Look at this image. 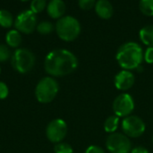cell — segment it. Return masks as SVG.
Returning <instances> with one entry per match:
<instances>
[{
    "mask_svg": "<svg viewBox=\"0 0 153 153\" xmlns=\"http://www.w3.org/2000/svg\"><path fill=\"white\" fill-rule=\"evenodd\" d=\"M140 11L146 16H153V0H140Z\"/></svg>",
    "mask_w": 153,
    "mask_h": 153,
    "instance_id": "ac0fdd59",
    "label": "cell"
},
{
    "mask_svg": "<svg viewBox=\"0 0 153 153\" xmlns=\"http://www.w3.org/2000/svg\"><path fill=\"white\" fill-rule=\"evenodd\" d=\"M0 72H1V69H0Z\"/></svg>",
    "mask_w": 153,
    "mask_h": 153,
    "instance_id": "f1b7e54d",
    "label": "cell"
},
{
    "mask_svg": "<svg viewBox=\"0 0 153 153\" xmlns=\"http://www.w3.org/2000/svg\"><path fill=\"white\" fill-rule=\"evenodd\" d=\"M94 8L97 15L104 20L110 19L114 13L113 5L108 0H98Z\"/></svg>",
    "mask_w": 153,
    "mask_h": 153,
    "instance_id": "7c38bea8",
    "label": "cell"
},
{
    "mask_svg": "<svg viewBox=\"0 0 153 153\" xmlns=\"http://www.w3.org/2000/svg\"><path fill=\"white\" fill-rule=\"evenodd\" d=\"M139 36L143 43L148 47H153V25H146L139 32Z\"/></svg>",
    "mask_w": 153,
    "mask_h": 153,
    "instance_id": "5bb4252c",
    "label": "cell"
},
{
    "mask_svg": "<svg viewBox=\"0 0 153 153\" xmlns=\"http://www.w3.org/2000/svg\"><path fill=\"white\" fill-rule=\"evenodd\" d=\"M22 1H27V0H22Z\"/></svg>",
    "mask_w": 153,
    "mask_h": 153,
    "instance_id": "83f0119b",
    "label": "cell"
},
{
    "mask_svg": "<svg viewBox=\"0 0 153 153\" xmlns=\"http://www.w3.org/2000/svg\"><path fill=\"white\" fill-rule=\"evenodd\" d=\"M122 129L127 137L138 138L144 133L146 126L140 117L136 115H129L123 120Z\"/></svg>",
    "mask_w": 153,
    "mask_h": 153,
    "instance_id": "52a82bcc",
    "label": "cell"
},
{
    "mask_svg": "<svg viewBox=\"0 0 153 153\" xmlns=\"http://www.w3.org/2000/svg\"><path fill=\"white\" fill-rule=\"evenodd\" d=\"M45 70L53 77H65L73 73L78 67L76 56L70 50L57 49L50 51L45 58Z\"/></svg>",
    "mask_w": 153,
    "mask_h": 153,
    "instance_id": "6da1fadb",
    "label": "cell"
},
{
    "mask_svg": "<svg viewBox=\"0 0 153 153\" xmlns=\"http://www.w3.org/2000/svg\"><path fill=\"white\" fill-rule=\"evenodd\" d=\"M13 23V17L12 14L5 10L1 9L0 10V26L4 28H10Z\"/></svg>",
    "mask_w": 153,
    "mask_h": 153,
    "instance_id": "e0dca14e",
    "label": "cell"
},
{
    "mask_svg": "<svg viewBox=\"0 0 153 153\" xmlns=\"http://www.w3.org/2000/svg\"><path fill=\"white\" fill-rule=\"evenodd\" d=\"M106 147L111 153H130L132 151V142L126 134L114 133L108 137Z\"/></svg>",
    "mask_w": 153,
    "mask_h": 153,
    "instance_id": "8992f818",
    "label": "cell"
},
{
    "mask_svg": "<svg viewBox=\"0 0 153 153\" xmlns=\"http://www.w3.org/2000/svg\"><path fill=\"white\" fill-rule=\"evenodd\" d=\"M118 124H119V119L117 115L108 116L104 123V130L110 134L114 133L118 128Z\"/></svg>",
    "mask_w": 153,
    "mask_h": 153,
    "instance_id": "2e32d148",
    "label": "cell"
},
{
    "mask_svg": "<svg viewBox=\"0 0 153 153\" xmlns=\"http://www.w3.org/2000/svg\"><path fill=\"white\" fill-rule=\"evenodd\" d=\"M143 59L149 64L153 63V47H148L146 51L143 54Z\"/></svg>",
    "mask_w": 153,
    "mask_h": 153,
    "instance_id": "cb8c5ba5",
    "label": "cell"
},
{
    "mask_svg": "<svg viewBox=\"0 0 153 153\" xmlns=\"http://www.w3.org/2000/svg\"><path fill=\"white\" fill-rule=\"evenodd\" d=\"M79 7L82 10H90L96 5V0H78Z\"/></svg>",
    "mask_w": 153,
    "mask_h": 153,
    "instance_id": "603a6c76",
    "label": "cell"
},
{
    "mask_svg": "<svg viewBox=\"0 0 153 153\" xmlns=\"http://www.w3.org/2000/svg\"><path fill=\"white\" fill-rule=\"evenodd\" d=\"M11 57V50L8 46L0 44V62H4Z\"/></svg>",
    "mask_w": 153,
    "mask_h": 153,
    "instance_id": "7402d4cb",
    "label": "cell"
},
{
    "mask_svg": "<svg viewBox=\"0 0 153 153\" xmlns=\"http://www.w3.org/2000/svg\"><path fill=\"white\" fill-rule=\"evenodd\" d=\"M67 134L66 123L62 119H55L51 121L46 129L47 138L54 143L61 142Z\"/></svg>",
    "mask_w": 153,
    "mask_h": 153,
    "instance_id": "9c48e42d",
    "label": "cell"
},
{
    "mask_svg": "<svg viewBox=\"0 0 153 153\" xmlns=\"http://www.w3.org/2000/svg\"><path fill=\"white\" fill-rule=\"evenodd\" d=\"M56 31L61 40L65 41H73L81 33V24L75 17L66 15L57 20Z\"/></svg>",
    "mask_w": 153,
    "mask_h": 153,
    "instance_id": "3957f363",
    "label": "cell"
},
{
    "mask_svg": "<svg viewBox=\"0 0 153 153\" xmlns=\"http://www.w3.org/2000/svg\"><path fill=\"white\" fill-rule=\"evenodd\" d=\"M54 151L55 153H73L74 150L70 144L65 142H59L55 145Z\"/></svg>",
    "mask_w": 153,
    "mask_h": 153,
    "instance_id": "44dd1931",
    "label": "cell"
},
{
    "mask_svg": "<svg viewBox=\"0 0 153 153\" xmlns=\"http://www.w3.org/2000/svg\"><path fill=\"white\" fill-rule=\"evenodd\" d=\"M35 64V56L28 49H17L12 55L13 68L19 73L25 74L32 69Z\"/></svg>",
    "mask_w": 153,
    "mask_h": 153,
    "instance_id": "5b68a950",
    "label": "cell"
},
{
    "mask_svg": "<svg viewBox=\"0 0 153 153\" xmlns=\"http://www.w3.org/2000/svg\"><path fill=\"white\" fill-rule=\"evenodd\" d=\"M134 108L133 97L128 94H121L117 96L113 102V110L115 115L118 117L129 116Z\"/></svg>",
    "mask_w": 153,
    "mask_h": 153,
    "instance_id": "30bf717a",
    "label": "cell"
},
{
    "mask_svg": "<svg viewBox=\"0 0 153 153\" xmlns=\"http://www.w3.org/2000/svg\"><path fill=\"white\" fill-rule=\"evenodd\" d=\"M143 50L138 43L128 41L119 47L116 59L117 63L125 70L135 69L142 64L143 60Z\"/></svg>",
    "mask_w": 153,
    "mask_h": 153,
    "instance_id": "7a4b0ae2",
    "label": "cell"
},
{
    "mask_svg": "<svg viewBox=\"0 0 153 153\" xmlns=\"http://www.w3.org/2000/svg\"><path fill=\"white\" fill-rule=\"evenodd\" d=\"M53 30H54V25L48 21H43L37 25V31L40 34H44V35L49 34L53 32Z\"/></svg>",
    "mask_w": 153,
    "mask_h": 153,
    "instance_id": "d6986e66",
    "label": "cell"
},
{
    "mask_svg": "<svg viewBox=\"0 0 153 153\" xmlns=\"http://www.w3.org/2000/svg\"><path fill=\"white\" fill-rule=\"evenodd\" d=\"M59 90L57 81L51 77L41 78L35 88V96L37 100L41 104H48L56 96Z\"/></svg>",
    "mask_w": 153,
    "mask_h": 153,
    "instance_id": "277c9868",
    "label": "cell"
},
{
    "mask_svg": "<svg viewBox=\"0 0 153 153\" xmlns=\"http://www.w3.org/2000/svg\"><path fill=\"white\" fill-rule=\"evenodd\" d=\"M131 153H149V151L143 146H137L132 149Z\"/></svg>",
    "mask_w": 153,
    "mask_h": 153,
    "instance_id": "4316f807",
    "label": "cell"
},
{
    "mask_svg": "<svg viewBox=\"0 0 153 153\" xmlns=\"http://www.w3.org/2000/svg\"><path fill=\"white\" fill-rule=\"evenodd\" d=\"M134 80H135V78L134 74L128 70L124 69L116 75L114 83L117 89L126 91V90L130 89L134 86Z\"/></svg>",
    "mask_w": 153,
    "mask_h": 153,
    "instance_id": "8fae6325",
    "label": "cell"
},
{
    "mask_svg": "<svg viewBox=\"0 0 153 153\" xmlns=\"http://www.w3.org/2000/svg\"><path fill=\"white\" fill-rule=\"evenodd\" d=\"M5 41L8 46L12 48H17L22 43V36L19 31L11 30L5 35Z\"/></svg>",
    "mask_w": 153,
    "mask_h": 153,
    "instance_id": "9a60e30c",
    "label": "cell"
},
{
    "mask_svg": "<svg viewBox=\"0 0 153 153\" xmlns=\"http://www.w3.org/2000/svg\"><path fill=\"white\" fill-rule=\"evenodd\" d=\"M84 153H105L102 148L96 146V145H91L88 147Z\"/></svg>",
    "mask_w": 153,
    "mask_h": 153,
    "instance_id": "484cf974",
    "label": "cell"
},
{
    "mask_svg": "<svg viewBox=\"0 0 153 153\" xmlns=\"http://www.w3.org/2000/svg\"><path fill=\"white\" fill-rule=\"evenodd\" d=\"M48 14L53 19H60L65 12V4L63 0H50L47 5Z\"/></svg>",
    "mask_w": 153,
    "mask_h": 153,
    "instance_id": "4fadbf2b",
    "label": "cell"
},
{
    "mask_svg": "<svg viewBox=\"0 0 153 153\" xmlns=\"http://www.w3.org/2000/svg\"><path fill=\"white\" fill-rule=\"evenodd\" d=\"M152 142H153V136H152Z\"/></svg>",
    "mask_w": 153,
    "mask_h": 153,
    "instance_id": "f546056e",
    "label": "cell"
},
{
    "mask_svg": "<svg viewBox=\"0 0 153 153\" xmlns=\"http://www.w3.org/2000/svg\"><path fill=\"white\" fill-rule=\"evenodd\" d=\"M9 89L4 82L0 81V99H5L8 96Z\"/></svg>",
    "mask_w": 153,
    "mask_h": 153,
    "instance_id": "d4e9b609",
    "label": "cell"
},
{
    "mask_svg": "<svg viewBox=\"0 0 153 153\" xmlns=\"http://www.w3.org/2000/svg\"><path fill=\"white\" fill-rule=\"evenodd\" d=\"M46 6H47L46 0H32L30 4V10L36 14L42 12Z\"/></svg>",
    "mask_w": 153,
    "mask_h": 153,
    "instance_id": "ffe728a7",
    "label": "cell"
},
{
    "mask_svg": "<svg viewBox=\"0 0 153 153\" xmlns=\"http://www.w3.org/2000/svg\"><path fill=\"white\" fill-rule=\"evenodd\" d=\"M14 26L20 32L31 33L37 28V16L31 10H24L17 15Z\"/></svg>",
    "mask_w": 153,
    "mask_h": 153,
    "instance_id": "ba28073f",
    "label": "cell"
}]
</instances>
